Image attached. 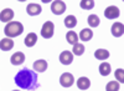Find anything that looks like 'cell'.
Returning <instances> with one entry per match:
<instances>
[{
    "mask_svg": "<svg viewBox=\"0 0 124 91\" xmlns=\"http://www.w3.org/2000/svg\"><path fill=\"white\" fill-rule=\"evenodd\" d=\"M72 51H73L75 55H78V56H79V55H82V54L85 53V45L77 43V44L73 45V49H72Z\"/></svg>",
    "mask_w": 124,
    "mask_h": 91,
    "instance_id": "22",
    "label": "cell"
},
{
    "mask_svg": "<svg viewBox=\"0 0 124 91\" xmlns=\"http://www.w3.org/2000/svg\"><path fill=\"white\" fill-rule=\"evenodd\" d=\"M87 23H88L89 26H92V27H97V26L99 25V23H101V19H99L96 14H92V15L88 16Z\"/></svg>",
    "mask_w": 124,
    "mask_h": 91,
    "instance_id": "20",
    "label": "cell"
},
{
    "mask_svg": "<svg viewBox=\"0 0 124 91\" xmlns=\"http://www.w3.org/2000/svg\"><path fill=\"white\" fill-rule=\"evenodd\" d=\"M66 40H67L68 44L75 45V44H77V41H78V35H77L75 31H68V33L66 34Z\"/></svg>",
    "mask_w": 124,
    "mask_h": 91,
    "instance_id": "21",
    "label": "cell"
},
{
    "mask_svg": "<svg viewBox=\"0 0 124 91\" xmlns=\"http://www.w3.org/2000/svg\"><path fill=\"white\" fill-rule=\"evenodd\" d=\"M54 30H55V25L52 21H46L42 25V29H41V36L45 39H50L54 35Z\"/></svg>",
    "mask_w": 124,
    "mask_h": 91,
    "instance_id": "3",
    "label": "cell"
},
{
    "mask_svg": "<svg viewBox=\"0 0 124 91\" xmlns=\"http://www.w3.org/2000/svg\"><path fill=\"white\" fill-rule=\"evenodd\" d=\"M77 86H78V89H81V90H87V89H89V86H91V81H89V79L88 77H79L78 80H77Z\"/></svg>",
    "mask_w": 124,
    "mask_h": 91,
    "instance_id": "15",
    "label": "cell"
},
{
    "mask_svg": "<svg viewBox=\"0 0 124 91\" xmlns=\"http://www.w3.org/2000/svg\"><path fill=\"white\" fill-rule=\"evenodd\" d=\"M24 31V26L20 21H10L5 25L4 27V33L8 37L13 39V37H16L19 35H21Z\"/></svg>",
    "mask_w": 124,
    "mask_h": 91,
    "instance_id": "2",
    "label": "cell"
},
{
    "mask_svg": "<svg viewBox=\"0 0 124 91\" xmlns=\"http://www.w3.org/2000/svg\"><path fill=\"white\" fill-rule=\"evenodd\" d=\"M25 45L27 46V47H32L35 44H36V41H37V35L35 34V33H30V34H27L26 35V37H25Z\"/></svg>",
    "mask_w": 124,
    "mask_h": 91,
    "instance_id": "13",
    "label": "cell"
},
{
    "mask_svg": "<svg viewBox=\"0 0 124 91\" xmlns=\"http://www.w3.org/2000/svg\"><path fill=\"white\" fill-rule=\"evenodd\" d=\"M14 18V11L11 9H4L1 13H0V21H4V23H10Z\"/></svg>",
    "mask_w": 124,
    "mask_h": 91,
    "instance_id": "8",
    "label": "cell"
},
{
    "mask_svg": "<svg viewBox=\"0 0 124 91\" xmlns=\"http://www.w3.org/2000/svg\"><path fill=\"white\" fill-rule=\"evenodd\" d=\"M47 69V63L46 60H37V61L34 63V70L37 73H44Z\"/></svg>",
    "mask_w": 124,
    "mask_h": 91,
    "instance_id": "14",
    "label": "cell"
},
{
    "mask_svg": "<svg viewBox=\"0 0 124 91\" xmlns=\"http://www.w3.org/2000/svg\"><path fill=\"white\" fill-rule=\"evenodd\" d=\"M65 25H66V27H68V29H73V27L77 25V19H76V16H73V15L66 16V19H65Z\"/></svg>",
    "mask_w": 124,
    "mask_h": 91,
    "instance_id": "19",
    "label": "cell"
},
{
    "mask_svg": "<svg viewBox=\"0 0 124 91\" xmlns=\"http://www.w3.org/2000/svg\"><path fill=\"white\" fill-rule=\"evenodd\" d=\"M99 74L102 76H108L110 74V64L109 63H102L99 65Z\"/></svg>",
    "mask_w": 124,
    "mask_h": 91,
    "instance_id": "17",
    "label": "cell"
},
{
    "mask_svg": "<svg viewBox=\"0 0 124 91\" xmlns=\"http://www.w3.org/2000/svg\"><path fill=\"white\" fill-rule=\"evenodd\" d=\"M60 61L63 65H70L73 61V54L71 51H68V50H65V51H62L61 55H60Z\"/></svg>",
    "mask_w": 124,
    "mask_h": 91,
    "instance_id": "7",
    "label": "cell"
},
{
    "mask_svg": "<svg viewBox=\"0 0 124 91\" xmlns=\"http://www.w3.org/2000/svg\"><path fill=\"white\" fill-rule=\"evenodd\" d=\"M94 57L98 60H107L109 57V51H107L106 49H98L94 53Z\"/></svg>",
    "mask_w": 124,
    "mask_h": 91,
    "instance_id": "18",
    "label": "cell"
},
{
    "mask_svg": "<svg viewBox=\"0 0 124 91\" xmlns=\"http://www.w3.org/2000/svg\"><path fill=\"white\" fill-rule=\"evenodd\" d=\"M107 91H119V82L118 81H109L106 86Z\"/></svg>",
    "mask_w": 124,
    "mask_h": 91,
    "instance_id": "24",
    "label": "cell"
},
{
    "mask_svg": "<svg viewBox=\"0 0 124 91\" xmlns=\"http://www.w3.org/2000/svg\"><path fill=\"white\" fill-rule=\"evenodd\" d=\"M110 31L113 34V36H116V37H120L123 34H124V25L122 23H114L112 25V29H110Z\"/></svg>",
    "mask_w": 124,
    "mask_h": 91,
    "instance_id": "9",
    "label": "cell"
},
{
    "mask_svg": "<svg viewBox=\"0 0 124 91\" xmlns=\"http://www.w3.org/2000/svg\"><path fill=\"white\" fill-rule=\"evenodd\" d=\"M92 37H93V31L91 29H83L79 33V39L82 41H89Z\"/></svg>",
    "mask_w": 124,
    "mask_h": 91,
    "instance_id": "16",
    "label": "cell"
},
{
    "mask_svg": "<svg viewBox=\"0 0 124 91\" xmlns=\"http://www.w3.org/2000/svg\"><path fill=\"white\" fill-rule=\"evenodd\" d=\"M15 84L21 89L34 90L37 87V75L35 71H31L30 69H23L15 76Z\"/></svg>",
    "mask_w": 124,
    "mask_h": 91,
    "instance_id": "1",
    "label": "cell"
},
{
    "mask_svg": "<svg viewBox=\"0 0 124 91\" xmlns=\"http://www.w3.org/2000/svg\"><path fill=\"white\" fill-rule=\"evenodd\" d=\"M120 15V10L119 8L112 5V6H108L106 10H104V16L107 19H117L118 16Z\"/></svg>",
    "mask_w": 124,
    "mask_h": 91,
    "instance_id": "6",
    "label": "cell"
},
{
    "mask_svg": "<svg viewBox=\"0 0 124 91\" xmlns=\"http://www.w3.org/2000/svg\"><path fill=\"white\" fill-rule=\"evenodd\" d=\"M73 82H75V77L70 73H63L60 77V84L63 87H71L73 85Z\"/></svg>",
    "mask_w": 124,
    "mask_h": 91,
    "instance_id": "4",
    "label": "cell"
},
{
    "mask_svg": "<svg viewBox=\"0 0 124 91\" xmlns=\"http://www.w3.org/2000/svg\"><path fill=\"white\" fill-rule=\"evenodd\" d=\"M116 79L119 82H124V70L123 69H117L116 70Z\"/></svg>",
    "mask_w": 124,
    "mask_h": 91,
    "instance_id": "25",
    "label": "cell"
},
{
    "mask_svg": "<svg viewBox=\"0 0 124 91\" xmlns=\"http://www.w3.org/2000/svg\"><path fill=\"white\" fill-rule=\"evenodd\" d=\"M14 47V41L13 39L10 37H4L3 40H0V49L3 50V51H9V50H11Z\"/></svg>",
    "mask_w": 124,
    "mask_h": 91,
    "instance_id": "11",
    "label": "cell"
},
{
    "mask_svg": "<svg viewBox=\"0 0 124 91\" xmlns=\"http://www.w3.org/2000/svg\"><path fill=\"white\" fill-rule=\"evenodd\" d=\"M26 11H27V14H29V15H31V16H35V15L41 14V11H42V9H41V6H40L39 4L31 3V4H29V5H27V8H26Z\"/></svg>",
    "mask_w": 124,
    "mask_h": 91,
    "instance_id": "10",
    "label": "cell"
},
{
    "mask_svg": "<svg viewBox=\"0 0 124 91\" xmlns=\"http://www.w3.org/2000/svg\"><path fill=\"white\" fill-rule=\"evenodd\" d=\"M10 61H11L13 65H20V64H23L25 61V55L21 53V51H19V53H15L11 59H10Z\"/></svg>",
    "mask_w": 124,
    "mask_h": 91,
    "instance_id": "12",
    "label": "cell"
},
{
    "mask_svg": "<svg viewBox=\"0 0 124 91\" xmlns=\"http://www.w3.org/2000/svg\"><path fill=\"white\" fill-rule=\"evenodd\" d=\"M79 5L85 10H91V9H93V6H94V1H93V0H82Z\"/></svg>",
    "mask_w": 124,
    "mask_h": 91,
    "instance_id": "23",
    "label": "cell"
},
{
    "mask_svg": "<svg viewBox=\"0 0 124 91\" xmlns=\"http://www.w3.org/2000/svg\"><path fill=\"white\" fill-rule=\"evenodd\" d=\"M51 10H52V13L55 15H61L66 11V4L63 1H61V0H55L51 5Z\"/></svg>",
    "mask_w": 124,
    "mask_h": 91,
    "instance_id": "5",
    "label": "cell"
},
{
    "mask_svg": "<svg viewBox=\"0 0 124 91\" xmlns=\"http://www.w3.org/2000/svg\"><path fill=\"white\" fill-rule=\"evenodd\" d=\"M14 91H19V90H14Z\"/></svg>",
    "mask_w": 124,
    "mask_h": 91,
    "instance_id": "26",
    "label": "cell"
}]
</instances>
